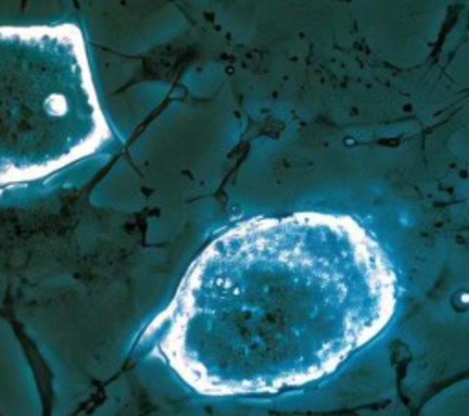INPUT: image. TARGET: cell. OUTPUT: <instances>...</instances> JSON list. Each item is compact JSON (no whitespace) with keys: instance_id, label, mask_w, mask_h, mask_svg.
I'll return each instance as SVG.
<instances>
[{"instance_id":"6da1fadb","label":"cell","mask_w":469,"mask_h":416,"mask_svg":"<svg viewBox=\"0 0 469 416\" xmlns=\"http://www.w3.org/2000/svg\"><path fill=\"white\" fill-rule=\"evenodd\" d=\"M396 304V271L356 219L261 217L204 247L151 332L196 393L277 394L337 371Z\"/></svg>"},{"instance_id":"7a4b0ae2","label":"cell","mask_w":469,"mask_h":416,"mask_svg":"<svg viewBox=\"0 0 469 416\" xmlns=\"http://www.w3.org/2000/svg\"><path fill=\"white\" fill-rule=\"evenodd\" d=\"M110 138L79 26H0V189L48 178Z\"/></svg>"}]
</instances>
